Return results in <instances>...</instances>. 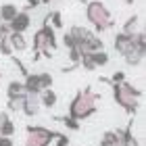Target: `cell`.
Wrapping results in <instances>:
<instances>
[{
    "instance_id": "8fae6325",
    "label": "cell",
    "mask_w": 146,
    "mask_h": 146,
    "mask_svg": "<svg viewBox=\"0 0 146 146\" xmlns=\"http://www.w3.org/2000/svg\"><path fill=\"white\" fill-rule=\"evenodd\" d=\"M23 90L27 92V94H40V92H42L38 73H27V75L23 77Z\"/></svg>"
},
{
    "instance_id": "cb8c5ba5",
    "label": "cell",
    "mask_w": 146,
    "mask_h": 146,
    "mask_svg": "<svg viewBox=\"0 0 146 146\" xmlns=\"http://www.w3.org/2000/svg\"><path fill=\"white\" fill-rule=\"evenodd\" d=\"M63 44H65V48H77V44H75V40H73V36L69 34V31H65V36H63Z\"/></svg>"
},
{
    "instance_id": "5bb4252c",
    "label": "cell",
    "mask_w": 146,
    "mask_h": 146,
    "mask_svg": "<svg viewBox=\"0 0 146 146\" xmlns=\"http://www.w3.org/2000/svg\"><path fill=\"white\" fill-rule=\"evenodd\" d=\"M100 146H121V129L104 131L100 138Z\"/></svg>"
},
{
    "instance_id": "ba28073f",
    "label": "cell",
    "mask_w": 146,
    "mask_h": 146,
    "mask_svg": "<svg viewBox=\"0 0 146 146\" xmlns=\"http://www.w3.org/2000/svg\"><path fill=\"white\" fill-rule=\"evenodd\" d=\"M40 109H42V104H40L38 94H27V92H25L21 113H23L25 117H36V115H40Z\"/></svg>"
},
{
    "instance_id": "6da1fadb",
    "label": "cell",
    "mask_w": 146,
    "mask_h": 146,
    "mask_svg": "<svg viewBox=\"0 0 146 146\" xmlns=\"http://www.w3.org/2000/svg\"><path fill=\"white\" fill-rule=\"evenodd\" d=\"M98 96L96 92H92V88L88 86V88L79 90L75 98L71 100L69 104V117L75 119V121H84V119L92 117L96 113V102H98Z\"/></svg>"
},
{
    "instance_id": "f1b7e54d",
    "label": "cell",
    "mask_w": 146,
    "mask_h": 146,
    "mask_svg": "<svg viewBox=\"0 0 146 146\" xmlns=\"http://www.w3.org/2000/svg\"><path fill=\"white\" fill-rule=\"evenodd\" d=\"M13 138H6V136H0V146H13Z\"/></svg>"
},
{
    "instance_id": "4fadbf2b",
    "label": "cell",
    "mask_w": 146,
    "mask_h": 146,
    "mask_svg": "<svg viewBox=\"0 0 146 146\" xmlns=\"http://www.w3.org/2000/svg\"><path fill=\"white\" fill-rule=\"evenodd\" d=\"M13 134H15V123L11 121L9 113L2 111V113H0V136L13 138Z\"/></svg>"
},
{
    "instance_id": "3957f363",
    "label": "cell",
    "mask_w": 146,
    "mask_h": 146,
    "mask_svg": "<svg viewBox=\"0 0 146 146\" xmlns=\"http://www.w3.org/2000/svg\"><path fill=\"white\" fill-rule=\"evenodd\" d=\"M86 19H88V23L96 31H100V34L115 27L113 13L109 11V6L104 2H100V0H90V2L86 4Z\"/></svg>"
},
{
    "instance_id": "7402d4cb",
    "label": "cell",
    "mask_w": 146,
    "mask_h": 146,
    "mask_svg": "<svg viewBox=\"0 0 146 146\" xmlns=\"http://www.w3.org/2000/svg\"><path fill=\"white\" fill-rule=\"evenodd\" d=\"M38 79H40V88L42 90H46V88H52V82H54V79H52V75L50 73H38Z\"/></svg>"
},
{
    "instance_id": "d6986e66",
    "label": "cell",
    "mask_w": 146,
    "mask_h": 146,
    "mask_svg": "<svg viewBox=\"0 0 146 146\" xmlns=\"http://www.w3.org/2000/svg\"><path fill=\"white\" fill-rule=\"evenodd\" d=\"M46 19H48V23H50L52 29H61V27H63V17H61V13H58V11L48 13V15H46Z\"/></svg>"
},
{
    "instance_id": "277c9868",
    "label": "cell",
    "mask_w": 146,
    "mask_h": 146,
    "mask_svg": "<svg viewBox=\"0 0 146 146\" xmlns=\"http://www.w3.org/2000/svg\"><path fill=\"white\" fill-rule=\"evenodd\" d=\"M54 48H56V34L50 27L48 19H44L42 27L34 34V61H38L40 56L50 58Z\"/></svg>"
},
{
    "instance_id": "603a6c76",
    "label": "cell",
    "mask_w": 146,
    "mask_h": 146,
    "mask_svg": "<svg viewBox=\"0 0 146 146\" xmlns=\"http://www.w3.org/2000/svg\"><path fill=\"white\" fill-rule=\"evenodd\" d=\"M54 119H56V121H61L63 125H67L69 129H75V131L79 129V121H75V119H71L69 115H67V117H54Z\"/></svg>"
},
{
    "instance_id": "ffe728a7",
    "label": "cell",
    "mask_w": 146,
    "mask_h": 146,
    "mask_svg": "<svg viewBox=\"0 0 146 146\" xmlns=\"http://www.w3.org/2000/svg\"><path fill=\"white\" fill-rule=\"evenodd\" d=\"M23 82H19V79H15V82H11L9 84V88H6V96L13 98V96H17V94H23Z\"/></svg>"
},
{
    "instance_id": "8992f818",
    "label": "cell",
    "mask_w": 146,
    "mask_h": 146,
    "mask_svg": "<svg viewBox=\"0 0 146 146\" xmlns=\"http://www.w3.org/2000/svg\"><path fill=\"white\" fill-rule=\"evenodd\" d=\"M58 131H52L44 125H27L25 127V146H50Z\"/></svg>"
},
{
    "instance_id": "2e32d148",
    "label": "cell",
    "mask_w": 146,
    "mask_h": 146,
    "mask_svg": "<svg viewBox=\"0 0 146 146\" xmlns=\"http://www.w3.org/2000/svg\"><path fill=\"white\" fill-rule=\"evenodd\" d=\"M121 146H140V142H138V138L131 134V121L125 129H121Z\"/></svg>"
},
{
    "instance_id": "9c48e42d",
    "label": "cell",
    "mask_w": 146,
    "mask_h": 146,
    "mask_svg": "<svg viewBox=\"0 0 146 146\" xmlns=\"http://www.w3.org/2000/svg\"><path fill=\"white\" fill-rule=\"evenodd\" d=\"M144 54H146V44H136L131 50H127L123 54V58L129 67H140L142 61H144Z\"/></svg>"
},
{
    "instance_id": "83f0119b",
    "label": "cell",
    "mask_w": 146,
    "mask_h": 146,
    "mask_svg": "<svg viewBox=\"0 0 146 146\" xmlns=\"http://www.w3.org/2000/svg\"><path fill=\"white\" fill-rule=\"evenodd\" d=\"M36 6H40V0H27V6H25V9L23 11H31V9H36Z\"/></svg>"
},
{
    "instance_id": "7c38bea8",
    "label": "cell",
    "mask_w": 146,
    "mask_h": 146,
    "mask_svg": "<svg viewBox=\"0 0 146 146\" xmlns=\"http://www.w3.org/2000/svg\"><path fill=\"white\" fill-rule=\"evenodd\" d=\"M6 40H9V44H11L13 50H17V52L27 50V40H25L23 34H19V31H11V34L6 36Z\"/></svg>"
},
{
    "instance_id": "4316f807",
    "label": "cell",
    "mask_w": 146,
    "mask_h": 146,
    "mask_svg": "<svg viewBox=\"0 0 146 146\" xmlns=\"http://www.w3.org/2000/svg\"><path fill=\"white\" fill-rule=\"evenodd\" d=\"M11 34V29H9V25L0 21V40H6V36Z\"/></svg>"
},
{
    "instance_id": "7a4b0ae2",
    "label": "cell",
    "mask_w": 146,
    "mask_h": 146,
    "mask_svg": "<svg viewBox=\"0 0 146 146\" xmlns=\"http://www.w3.org/2000/svg\"><path fill=\"white\" fill-rule=\"evenodd\" d=\"M113 88V98L115 102L121 107L127 115H136L138 107H140V96H142V90L134 88L129 82H117V84H111Z\"/></svg>"
},
{
    "instance_id": "44dd1931",
    "label": "cell",
    "mask_w": 146,
    "mask_h": 146,
    "mask_svg": "<svg viewBox=\"0 0 146 146\" xmlns=\"http://www.w3.org/2000/svg\"><path fill=\"white\" fill-rule=\"evenodd\" d=\"M138 21H140V17H138V15H131L127 21H125V25H123L121 31H125V34H134L136 27H138Z\"/></svg>"
},
{
    "instance_id": "d4e9b609",
    "label": "cell",
    "mask_w": 146,
    "mask_h": 146,
    "mask_svg": "<svg viewBox=\"0 0 146 146\" xmlns=\"http://www.w3.org/2000/svg\"><path fill=\"white\" fill-rule=\"evenodd\" d=\"M52 144H54V146H69V138L65 134H56L54 140H52Z\"/></svg>"
},
{
    "instance_id": "ac0fdd59",
    "label": "cell",
    "mask_w": 146,
    "mask_h": 146,
    "mask_svg": "<svg viewBox=\"0 0 146 146\" xmlns=\"http://www.w3.org/2000/svg\"><path fill=\"white\" fill-rule=\"evenodd\" d=\"M23 98H25V92H23V94H17V96L9 98V102H6L9 111H11V113H17V111H21V107H23Z\"/></svg>"
},
{
    "instance_id": "5b68a950",
    "label": "cell",
    "mask_w": 146,
    "mask_h": 146,
    "mask_svg": "<svg viewBox=\"0 0 146 146\" xmlns=\"http://www.w3.org/2000/svg\"><path fill=\"white\" fill-rule=\"evenodd\" d=\"M69 34L73 36V40H75V44H77L79 50L96 52V50H102V48H104V42H102V40L98 38L94 31H90L88 27H84V25H71Z\"/></svg>"
},
{
    "instance_id": "4dcf8cb0",
    "label": "cell",
    "mask_w": 146,
    "mask_h": 146,
    "mask_svg": "<svg viewBox=\"0 0 146 146\" xmlns=\"http://www.w3.org/2000/svg\"><path fill=\"white\" fill-rule=\"evenodd\" d=\"M121 2H125V4H134V0H121Z\"/></svg>"
},
{
    "instance_id": "52a82bcc",
    "label": "cell",
    "mask_w": 146,
    "mask_h": 146,
    "mask_svg": "<svg viewBox=\"0 0 146 146\" xmlns=\"http://www.w3.org/2000/svg\"><path fill=\"white\" fill-rule=\"evenodd\" d=\"M6 25H9V29H11V31L25 34V31L29 29V25H31V15H29L27 11H19L17 15H15V19H13V21H9Z\"/></svg>"
},
{
    "instance_id": "f546056e",
    "label": "cell",
    "mask_w": 146,
    "mask_h": 146,
    "mask_svg": "<svg viewBox=\"0 0 146 146\" xmlns=\"http://www.w3.org/2000/svg\"><path fill=\"white\" fill-rule=\"evenodd\" d=\"M50 2H54V0H40V4H50Z\"/></svg>"
},
{
    "instance_id": "1f68e13d",
    "label": "cell",
    "mask_w": 146,
    "mask_h": 146,
    "mask_svg": "<svg viewBox=\"0 0 146 146\" xmlns=\"http://www.w3.org/2000/svg\"><path fill=\"white\" fill-rule=\"evenodd\" d=\"M79 2H86V4H88V2H90V0H79Z\"/></svg>"
},
{
    "instance_id": "9a60e30c",
    "label": "cell",
    "mask_w": 146,
    "mask_h": 146,
    "mask_svg": "<svg viewBox=\"0 0 146 146\" xmlns=\"http://www.w3.org/2000/svg\"><path fill=\"white\" fill-rule=\"evenodd\" d=\"M17 13H19L17 4H11V2L0 4V21H2V23H9V21H13Z\"/></svg>"
},
{
    "instance_id": "484cf974",
    "label": "cell",
    "mask_w": 146,
    "mask_h": 146,
    "mask_svg": "<svg viewBox=\"0 0 146 146\" xmlns=\"http://www.w3.org/2000/svg\"><path fill=\"white\" fill-rule=\"evenodd\" d=\"M0 52L6 54V56H13V48H11L9 40H0Z\"/></svg>"
},
{
    "instance_id": "30bf717a",
    "label": "cell",
    "mask_w": 146,
    "mask_h": 146,
    "mask_svg": "<svg viewBox=\"0 0 146 146\" xmlns=\"http://www.w3.org/2000/svg\"><path fill=\"white\" fill-rule=\"evenodd\" d=\"M38 98H40V104H42L44 109H54L56 102H58V96H56V92L52 90V88L42 90V92L38 94Z\"/></svg>"
},
{
    "instance_id": "e0dca14e",
    "label": "cell",
    "mask_w": 146,
    "mask_h": 146,
    "mask_svg": "<svg viewBox=\"0 0 146 146\" xmlns=\"http://www.w3.org/2000/svg\"><path fill=\"white\" fill-rule=\"evenodd\" d=\"M92 61H94V67H107L111 56L104 50H96V52H92Z\"/></svg>"
}]
</instances>
